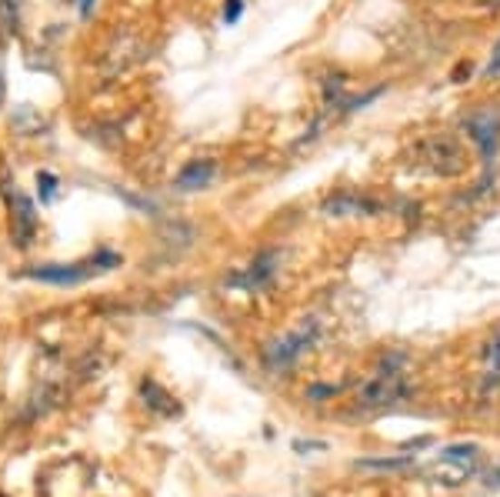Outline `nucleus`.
<instances>
[{
    "label": "nucleus",
    "instance_id": "nucleus-1",
    "mask_svg": "<svg viewBox=\"0 0 500 497\" xmlns=\"http://www.w3.org/2000/svg\"><path fill=\"white\" fill-rule=\"evenodd\" d=\"M121 264V258L113 250H97L93 258L81 260V264H44V268L27 270V278L44 280V284H54V287H71V284H81V280L101 274V270H111Z\"/></svg>",
    "mask_w": 500,
    "mask_h": 497
},
{
    "label": "nucleus",
    "instance_id": "nucleus-13",
    "mask_svg": "<svg viewBox=\"0 0 500 497\" xmlns=\"http://www.w3.org/2000/svg\"><path fill=\"white\" fill-rule=\"evenodd\" d=\"M240 11H244V0H227L224 4V21L234 24L237 17H240Z\"/></svg>",
    "mask_w": 500,
    "mask_h": 497
},
{
    "label": "nucleus",
    "instance_id": "nucleus-10",
    "mask_svg": "<svg viewBox=\"0 0 500 497\" xmlns=\"http://www.w3.org/2000/svg\"><path fill=\"white\" fill-rule=\"evenodd\" d=\"M364 210H374V204H370L368 197L350 194V190L330 197L324 204V214H330V218H334V214H338V218H348V214H364Z\"/></svg>",
    "mask_w": 500,
    "mask_h": 497
},
{
    "label": "nucleus",
    "instance_id": "nucleus-4",
    "mask_svg": "<svg viewBox=\"0 0 500 497\" xmlns=\"http://www.w3.org/2000/svg\"><path fill=\"white\" fill-rule=\"evenodd\" d=\"M400 394H404V374L394 371V367H384L380 374H374L364 391H360V407H387L394 404Z\"/></svg>",
    "mask_w": 500,
    "mask_h": 497
},
{
    "label": "nucleus",
    "instance_id": "nucleus-3",
    "mask_svg": "<svg viewBox=\"0 0 500 497\" xmlns=\"http://www.w3.org/2000/svg\"><path fill=\"white\" fill-rule=\"evenodd\" d=\"M467 134L470 141L477 144L480 151V164H484V180H480V190H487L490 184V171H494V157H497V117L494 114H477V117H470L467 124Z\"/></svg>",
    "mask_w": 500,
    "mask_h": 497
},
{
    "label": "nucleus",
    "instance_id": "nucleus-15",
    "mask_svg": "<svg viewBox=\"0 0 500 497\" xmlns=\"http://www.w3.org/2000/svg\"><path fill=\"white\" fill-rule=\"evenodd\" d=\"M93 7H97V0H77V11H81V17H91Z\"/></svg>",
    "mask_w": 500,
    "mask_h": 497
},
{
    "label": "nucleus",
    "instance_id": "nucleus-6",
    "mask_svg": "<svg viewBox=\"0 0 500 497\" xmlns=\"http://www.w3.org/2000/svg\"><path fill=\"white\" fill-rule=\"evenodd\" d=\"M310 341H314V331H294L290 337H284V341H277L270 351H267V364L274 367V371H280V367H290V364L300 357V354L310 347Z\"/></svg>",
    "mask_w": 500,
    "mask_h": 497
},
{
    "label": "nucleus",
    "instance_id": "nucleus-9",
    "mask_svg": "<svg viewBox=\"0 0 500 497\" xmlns=\"http://www.w3.org/2000/svg\"><path fill=\"white\" fill-rule=\"evenodd\" d=\"M37 234V214H34V204L24 194H14V240L27 248L31 238Z\"/></svg>",
    "mask_w": 500,
    "mask_h": 497
},
{
    "label": "nucleus",
    "instance_id": "nucleus-2",
    "mask_svg": "<svg viewBox=\"0 0 500 497\" xmlns=\"http://www.w3.org/2000/svg\"><path fill=\"white\" fill-rule=\"evenodd\" d=\"M474 467H477V447H447V451H440L437 461L430 464L427 474L437 481V484H447V487H457L464 484L470 474H474Z\"/></svg>",
    "mask_w": 500,
    "mask_h": 497
},
{
    "label": "nucleus",
    "instance_id": "nucleus-5",
    "mask_svg": "<svg viewBox=\"0 0 500 497\" xmlns=\"http://www.w3.org/2000/svg\"><path fill=\"white\" fill-rule=\"evenodd\" d=\"M420 151H424V157H427L430 164H434V171H440V174H460L464 171V151L457 147V141L454 137H430V141H424L420 144Z\"/></svg>",
    "mask_w": 500,
    "mask_h": 497
},
{
    "label": "nucleus",
    "instance_id": "nucleus-11",
    "mask_svg": "<svg viewBox=\"0 0 500 497\" xmlns=\"http://www.w3.org/2000/svg\"><path fill=\"white\" fill-rule=\"evenodd\" d=\"M500 384V331L494 334L490 341V351H487V371H484V391L497 387Z\"/></svg>",
    "mask_w": 500,
    "mask_h": 497
},
{
    "label": "nucleus",
    "instance_id": "nucleus-14",
    "mask_svg": "<svg viewBox=\"0 0 500 497\" xmlns=\"http://www.w3.org/2000/svg\"><path fill=\"white\" fill-rule=\"evenodd\" d=\"M37 184H44V200H51V197H54V187H57V180H54L51 174H37Z\"/></svg>",
    "mask_w": 500,
    "mask_h": 497
},
{
    "label": "nucleus",
    "instance_id": "nucleus-7",
    "mask_svg": "<svg viewBox=\"0 0 500 497\" xmlns=\"http://www.w3.org/2000/svg\"><path fill=\"white\" fill-rule=\"evenodd\" d=\"M274 270H277V254L274 250H264V254H257V258L244 268V274H237L230 284H237V287H244V290H260L267 280L274 278Z\"/></svg>",
    "mask_w": 500,
    "mask_h": 497
},
{
    "label": "nucleus",
    "instance_id": "nucleus-8",
    "mask_svg": "<svg viewBox=\"0 0 500 497\" xmlns=\"http://www.w3.org/2000/svg\"><path fill=\"white\" fill-rule=\"evenodd\" d=\"M214 174H217L214 161H211V157H197V161H187L174 184H177V190H204V187H211Z\"/></svg>",
    "mask_w": 500,
    "mask_h": 497
},
{
    "label": "nucleus",
    "instance_id": "nucleus-12",
    "mask_svg": "<svg viewBox=\"0 0 500 497\" xmlns=\"http://www.w3.org/2000/svg\"><path fill=\"white\" fill-rule=\"evenodd\" d=\"M484 77H500V41L494 44V51H490V61L484 67Z\"/></svg>",
    "mask_w": 500,
    "mask_h": 497
},
{
    "label": "nucleus",
    "instance_id": "nucleus-16",
    "mask_svg": "<svg viewBox=\"0 0 500 497\" xmlns=\"http://www.w3.org/2000/svg\"><path fill=\"white\" fill-rule=\"evenodd\" d=\"M487 484H490V487H494V484H500V471H497V474H490V481H487Z\"/></svg>",
    "mask_w": 500,
    "mask_h": 497
}]
</instances>
